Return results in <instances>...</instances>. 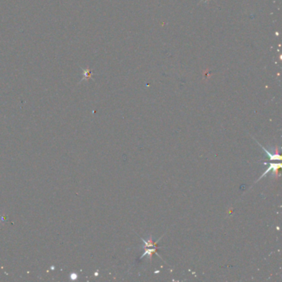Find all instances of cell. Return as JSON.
<instances>
[{"label":"cell","mask_w":282,"mask_h":282,"mask_svg":"<svg viewBox=\"0 0 282 282\" xmlns=\"http://www.w3.org/2000/svg\"><path fill=\"white\" fill-rule=\"evenodd\" d=\"M209 1V0H202V2H203V3H208Z\"/></svg>","instance_id":"3"},{"label":"cell","mask_w":282,"mask_h":282,"mask_svg":"<svg viewBox=\"0 0 282 282\" xmlns=\"http://www.w3.org/2000/svg\"><path fill=\"white\" fill-rule=\"evenodd\" d=\"M156 248H157V247H148V249H146V252L143 254L142 258L144 257H146V256L147 255V256H148V257L152 260V256H153V254L156 252Z\"/></svg>","instance_id":"1"},{"label":"cell","mask_w":282,"mask_h":282,"mask_svg":"<svg viewBox=\"0 0 282 282\" xmlns=\"http://www.w3.org/2000/svg\"><path fill=\"white\" fill-rule=\"evenodd\" d=\"M259 145L261 146L264 151L267 152V154L268 155V156H269V159H270V160H272V161H280V160H281V156H280L279 154H271V153H270V152H268V150H267L265 147H263V146H262L260 143H259Z\"/></svg>","instance_id":"2"}]
</instances>
